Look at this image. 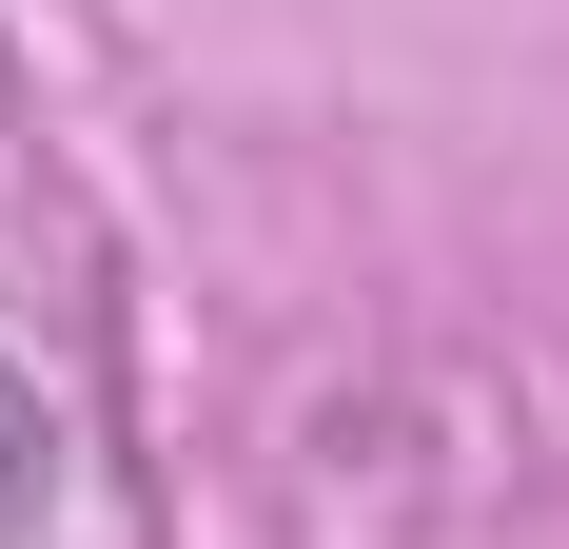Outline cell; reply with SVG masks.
<instances>
[{"mask_svg":"<svg viewBox=\"0 0 569 549\" xmlns=\"http://www.w3.org/2000/svg\"><path fill=\"white\" fill-rule=\"evenodd\" d=\"M40 491H59V412H40L20 373H0V549L40 530Z\"/></svg>","mask_w":569,"mask_h":549,"instance_id":"cell-1","label":"cell"}]
</instances>
